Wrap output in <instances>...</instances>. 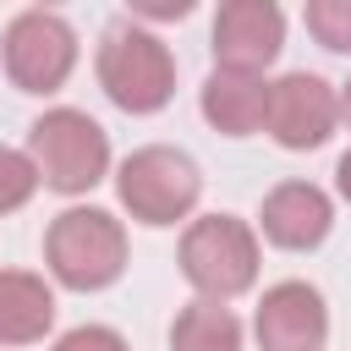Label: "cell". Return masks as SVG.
Wrapping results in <instances>:
<instances>
[{
  "instance_id": "5b68a950",
  "label": "cell",
  "mask_w": 351,
  "mask_h": 351,
  "mask_svg": "<svg viewBox=\"0 0 351 351\" xmlns=\"http://www.w3.org/2000/svg\"><path fill=\"white\" fill-rule=\"evenodd\" d=\"M115 186H121L126 214L143 219V225H176V219H186V214L197 208V197H203L197 165H192L181 148H165V143H148V148L126 154Z\"/></svg>"
},
{
  "instance_id": "30bf717a",
  "label": "cell",
  "mask_w": 351,
  "mask_h": 351,
  "mask_svg": "<svg viewBox=\"0 0 351 351\" xmlns=\"http://www.w3.org/2000/svg\"><path fill=\"white\" fill-rule=\"evenodd\" d=\"M258 219H263V236H269L274 247L307 252V247H318V241L329 236L335 208H329V197H324L313 181H280V186L263 197Z\"/></svg>"
},
{
  "instance_id": "e0dca14e",
  "label": "cell",
  "mask_w": 351,
  "mask_h": 351,
  "mask_svg": "<svg viewBox=\"0 0 351 351\" xmlns=\"http://www.w3.org/2000/svg\"><path fill=\"white\" fill-rule=\"evenodd\" d=\"M335 186H340V197L351 203V148L340 154V170H335Z\"/></svg>"
},
{
  "instance_id": "3957f363",
  "label": "cell",
  "mask_w": 351,
  "mask_h": 351,
  "mask_svg": "<svg viewBox=\"0 0 351 351\" xmlns=\"http://www.w3.org/2000/svg\"><path fill=\"white\" fill-rule=\"evenodd\" d=\"M27 159H33V170H38L44 186H55V192L71 197V192H88L93 181H104V170H110V137L82 110H49L27 132Z\"/></svg>"
},
{
  "instance_id": "8fae6325",
  "label": "cell",
  "mask_w": 351,
  "mask_h": 351,
  "mask_svg": "<svg viewBox=\"0 0 351 351\" xmlns=\"http://www.w3.org/2000/svg\"><path fill=\"white\" fill-rule=\"evenodd\" d=\"M55 324V291L27 269H0V346L44 340Z\"/></svg>"
},
{
  "instance_id": "7c38bea8",
  "label": "cell",
  "mask_w": 351,
  "mask_h": 351,
  "mask_svg": "<svg viewBox=\"0 0 351 351\" xmlns=\"http://www.w3.org/2000/svg\"><path fill=\"white\" fill-rule=\"evenodd\" d=\"M263 104H269V82L247 77V71H208L203 82V115L225 132V137H252L263 126Z\"/></svg>"
},
{
  "instance_id": "ba28073f",
  "label": "cell",
  "mask_w": 351,
  "mask_h": 351,
  "mask_svg": "<svg viewBox=\"0 0 351 351\" xmlns=\"http://www.w3.org/2000/svg\"><path fill=\"white\" fill-rule=\"evenodd\" d=\"M285 44V16L269 0H225L214 16V60L219 71H247L258 77L263 66H274Z\"/></svg>"
},
{
  "instance_id": "277c9868",
  "label": "cell",
  "mask_w": 351,
  "mask_h": 351,
  "mask_svg": "<svg viewBox=\"0 0 351 351\" xmlns=\"http://www.w3.org/2000/svg\"><path fill=\"white\" fill-rule=\"evenodd\" d=\"M181 274L203 291V302H230L258 280V236L236 214H203L181 236Z\"/></svg>"
},
{
  "instance_id": "9c48e42d",
  "label": "cell",
  "mask_w": 351,
  "mask_h": 351,
  "mask_svg": "<svg viewBox=\"0 0 351 351\" xmlns=\"http://www.w3.org/2000/svg\"><path fill=\"white\" fill-rule=\"evenodd\" d=\"M329 335L324 296L307 280H280L258 302V346L263 351H318Z\"/></svg>"
},
{
  "instance_id": "9a60e30c",
  "label": "cell",
  "mask_w": 351,
  "mask_h": 351,
  "mask_svg": "<svg viewBox=\"0 0 351 351\" xmlns=\"http://www.w3.org/2000/svg\"><path fill=\"white\" fill-rule=\"evenodd\" d=\"M33 192H38V170H33V159L16 154V148H0V214L22 208Z\"/></svg>"
},
{
  "instance_id": "2e32d148",
  "label": "cell",
  "mask_w": 351,
  "mask_h": 351,
  "mask_svg": "<svg viewBox=\"0 0 351 351\" xmlns=\"http://www.w3.org/2000/svg\"><path fill=\"white\" fill-rule=\"evenodd\" d=\"M55 351H126V340H121L115 329H104V324H82V329L60 335Z\"/></svg>"
},
{
  "instance_id": "4fadbf2b",
  "label": "cell",
  "mask_w": 351,
  "mask_h": 351,
  "mask_svg": "<svg viewBox=\"0 0 351 351\" xmlns=\"http://www.w3.org/2000/svg\"><path fill=\"white\" fill-rule=\"evenodd\" d=\"M170 351H241V324L225 302H186L170 324Z\"/></svg>"
},
{
  "instance_id": "52a82bcc",
  "label": "cell",
  "mask_w": 351,
  "mask_h": 351,
  "mask_svg": "<svg viewBox=\"0 0 351 351\" xmlns=\"http://www.w3.org/2000/svg\"><path fill=\"white\" fill-rule=\"evenodd\" d=\"M340 121V99L324 77L313 71H285L280 82H269V104H263V126L280 148H318L329 143Z\"/></svg>"
},
{
  "instance_id": "5bb4252c",
  "label": "cell",
  "mask_w": 351,
  "mask_h": 351,
  "mask_svg": "<svg viewBox=\"0 0 351 351\" xmlns=\"http://www.w3.org/2000/svg\"><path fill=\"white\" fill-rule=\"evenodd\" d=\"M307 33L324 49L351 55V0H307Z\"/></svg>"
},
{
  "instance_id": "8992f818",
  "label": "cell",
  "mask_w": 351,
  "mask_h": 351,
  "mask_svg": "<svg viewBox=\"0 0 351 351\" xmlns=\"http://www.w3.org/2000/svg\"><path fill=\"white\" fill-rule=\"evenodd\" d=\"M77 66V33L55 11H22L5 27V77L22 93H55Z\"/></svg>"
},
{
  "instance_id": "6da1fadb",
  "label": "cell",
  "mask_w": 351,
  "mask_h": 351,
  "mask_svg": "<svg viewBox=\"0 0 351 351\" xmlns=\"http://www.w3.org/2000/svg\"><path fill=\"white\" fill-rule=\"evenodd\" d=\"M49 274L71 291H104L126 269V230L104 208H66L44 236Z\"/></svg>"
},
{
  "instance_id": "ac0fdd59",
  "label": "cell",
  "mask_w": 351,
  "mask_h": 351,
  "mask_svg": "<svg viewBox=\"0 0 351 351\" xmlns=\"http://www.w3.org/2000/svg\"><path fill=\"white\" fill-rule=\"evenodd\" d=\"M335 99H340V121H346V126H351V82H346V88H340V93H335Z\"/></svg>"
},
{
  "instance_id": "7a4b0ae2",
  "label": "cell",
  "mask_w": 351,
  "mask_h": 351,
  "mask_svg": "<svg viewBox=\"0 0 351 351\" xmlns=\"http://www.w3.org/2000/svg\"><path fill=\"white\" fill-rule=\"evenodd\" d=\"M99 88L126 110V115H154L176 93V60L148 27H110L99 44Z\"/></svg>"
}]
</instances>
